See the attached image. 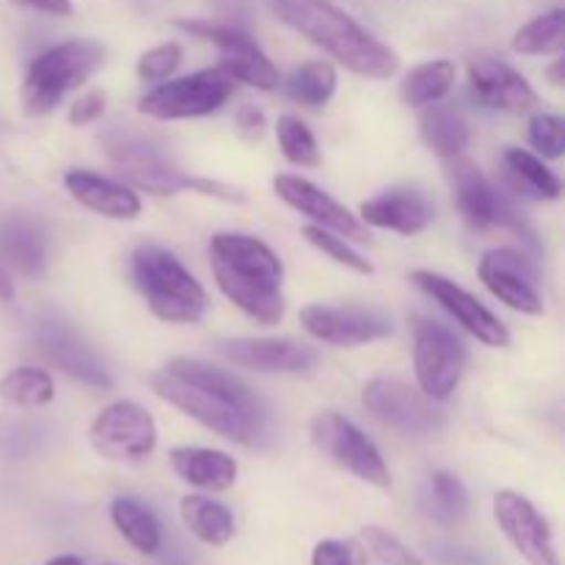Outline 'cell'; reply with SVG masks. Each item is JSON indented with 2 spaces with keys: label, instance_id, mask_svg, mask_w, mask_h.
<instances>
[{
  "label": "cell",
  "instance_id": "obj_1",
  "mask_svg": "<svg viewBox=\"0 0 565 565\" xmlns=\"http://www.w3.org/2000/svg\"><path fill=\"white\" fill-rule=\"evenodd\" d=\"M268 3L285 25L334 55L353 75L384 81L401 66L395 50L379 42L367 28L359 25L331 0H268Z\"/></svg>",
  "mask_w": 565,
  "mask_h": 565
},
{
  "label": "cell",
  "instance_id": "obj_2",
  "mask_svg": "<svg viewBox=\"0 0 565 565\" xmlns=\"http://www.w3.org/2000/svg\"><path fill=\"white\" fill-rule=\"evenodd\" d=\"M132 279L154 318L166 323H202L207 292L171 252L143 243L132 252Z\"/></svg>",
  "mask_w": 565,
  "mask_h": 565
},
{
  "label": "cell",
  "instance_id": "obj_3",
  "mask_svg": "<svg viewBox=\"0 0 565 565\" xmlns=\"http://www.w3.org/2000/svg\"><path fill=\"white\" fill-rule=\"evenodd\" d=\"M105 64L103 44L92 39L58 44L44 50L28 66L22 83V108L28 116H44L81 83H86Z\"/></svg>",
  "mask_w": 565,
  "mask_h": 565
},
{
  "label": "cell",
  "instance_id": "obj_4",
  "mask_svg": "<svg viewBox=\"0 0 565 565\" xmlns=\"http://www.w3.org/2000/svg\"><path fill=\"white\" fill-rule=\"evenodd\" d=\"M154 395L163 397L169 406L180 408L182 414H188L191 419L202 423L204 428L215 430L224 439L237 441V445H254L257 436L263 434V423L252 419L248 414H243L241 408L232 406L230 401H224L215 392L204 390V386L191 384L185 379H177L169 370H160L152 373L149 379Z\"/></svg>",
  "mask_w": 565,
  "mask_h": 565
},
{
  "label": "cell",
  "instance_id": "obj_5",
  "mask_svg": "<svg viewBox=\"0 0 565 565\" xmlns=\"http://www.w3.org/2000/svg\"><path fill=\"white\" fill-rule=\"evenodd\" d=\"M232 92H235V81L221 66H215V70L193 72L180 81L163 83L141 97L138 110L163 121L193 119V116H207L218 110L232 97Z\"/></svg>",
  "mask_w": 565,
  "mask_h": 565
},
{
  "label": "cell",
  "instance_id": "obj_6",
  "mask_svg": "<svg viewBox=\"0 0 565 565\" xmlns=\"http://www.w3.org/2000/svg\"><path fill=\"white\" fill-rule=\"evenodd\" d=\"M315 447L323 456H329L337 467L345 472L356 475L364 483L375 486V489H390L392 475L386 469L384 458H381L379 447L362 434L353 423H348L342 414L323 412L312 419L309 425Z\"/></svg>",
  "mask_w": 565,
  "mask_h": 565
},
{
  "label": "cell",
  "instance_id": "obj_7",
  "mask_svg": "<svg viewBox=\"0 0 565 565\" xmlns=\"http://www.w3.org/2000/svg\"><path fill=\"white\" fill-rule=\"evenodd\" d=\"M467 364V348L456 331L439 320L423 318L414 331V370L430 401H447L456 392Z\"/></svg>",
  "mask_w": 565,
  "mask_h": 565
},
{
  "label": "cell",
  "instance_id": "obj_8",
  "mask_svg": "<svg viewBox=\"0 0 565 565\" xmlns=\"http://www.w3.org/2000/svg\"><path fill=\"white\" fill-rule=\"evenodd\" d=\"M174 25L204 39V42H213L221 53V70L235 83H246V86L259 88V92H274L279 86L276 66L241 28L221 25V22L210 20H177Z\"/></svg>",
  "mask_w": 565,
  "mask_h": 565
},
{
  "label": "cell",
  "instance_id": "obj_9",
  "mask_svg": "<svg viewBox=\"0 0 565 565\" xmlns=\"http://www.w3.org/2000/svg\"><path fill=\"white\" fill-rule=\"evenodd\" d=\"M92 445L99 456L119 463H138L152 456L158 428L147 408L132 401L110 403L92 425Z\"/></svg>",
  "mask_w": 565,
  "mask_h": 565
},
{
  "label": "cell",
  "instance_id": "obj_10",
  "mask_svg": "<svg viewBox=\"0 0 565 565\" xmlns=\"http://www.w3.org/2000/svg\"><path fill=\"white\" fill-rule=\"evenodd\" d=\"M362 401L379 423L406 436L434 434L445 425V417L441 412H436L430 397L401 379H384V375L373 379L364 386Z\"/></svg>",
  "mask_w": 565,
  "mask_h": 565
},
{
  "label": "cell",
  "instance_id": "obj_11",
  "mask_svg": "<svg viewBox=\"0 0 565 565\" xmlns=\"http://www.w3.org/2000/svg\"><path fill=\"white\" fill-rule=\"evenodd\" d=\"M494 519L513 550L530 565H563L550 522L527 497L519 491H500L494 497Z\"/></svg>",
  "mask_w": 565,
  "mask_h": 565
},
{
  "label": "cell",
  "instance_id": "obj_12",
  "mask_svg": "<svg viewBox=\"0 0 565 565\" xmlns=\"http://www.w3.org/2000/svg\"><path fill=\"white\" fill-rule=\"evenodd\" d=\"M480 281L489 287L494 298H500L505 307L516 309L522 315L544 312V298L539 292V274L533 263L524 254L513 248H494L486 252L480 259Z\"/></svg>",
  "mask_w": 565,
  "mask_h": 565
},
{
  "label": "cell",
  "instance_id": "obj_13",
  "mask_svg": "<svg viewBox=\"0 0 565 565\" xmlns=\"http://www.w3.org/2000/svg\"><path fill=\"white\" fill-rule=\"evenodd\" d=\"M412 281L419 290L428 292L436 303H441V309H447V312H450L469 334L478 337L483 345L505 348L508 342H511L505 323H502L494 312H489L472 292L458 287L456 281H450L447 276L434 274V270H414Z\"/></svg>",
  "mask_w": 565,
  "mask_h": 565
},
{
  "label": "cell",
  "instance_id": "obj_14",
  "mask_svg": "<svg viewBox=\"0 0 565 565\" xmlns=\"http://www.w3.org/2000/svg\"><path fill=\"white\" fill-rule=\"evenodd\" d=\"M301 326L318 342L337 348L367 345L392 334V323L384 315L356 307H323V303L301 309Z\"/></svg>",
  "mask_w": 565,
  "mask_h": 565
},
{
  "label": "cell",
  "instance_id": "obj_15",
  "mask_svg": "<svg viewBox=\"0 0 565 565\" xmlns=\"http://www.w3.org/2000/svg\"><path fill=\"white\" fill-rule=\"evenodd\" d=\"M108 154L119 166V174L127 177L141 191L154 196H174L191 188V177L171 166L163 154L154 152L147 143L127 136H108Z\"/></svg>",
  "mask_w": 565,
  "mask_h": 565
},
{
  "label": "cell",
  "instance_id": "obj_16",
  "mask_svg": "<svg viewBox=\"0 0 565 565\" xmlns=\"http://www.w3.org/2000/svg\"><path fill=\"white\" fill-rule=\"evenodd\" d=\"M450 182L458 210H461L463 218L472 226H478V230H489V226H513V230H522V221H519L511 202L491 185L489 177L475 163L456 160L450 169Z\"/></svg>",
  "mask_w": 565,
  "mask_h": 565
},
{
  "label": "cell",
  "instance_id": "obj_17",
  "mask_svg": "<svg viewBox=\"0 0 565 565\" xmlns=\"http://www.w3.org/2000/svg\"><path fill=\"white\" fill-rule=\"evenodd\" d=\"M274 191L279 193V199L285 204H290L292 210H298L301 215H307L309 221H315V226H323V230L337 232L342 237H351V241L367 243L370 232L364 230L362 221L340 204L337 199H331L329 193L320 191L318 185H312L309 180L292 174H279L274 180Z\"/></svg>",
  "mask_w": 565,
  "mask_h": 565
},
{
  "label": "cell",
  "instance_id": "obj_18",
  "mask_svg": "<svg viewBox=\"0 0 565 565\" xmlns=\"http://www.w3.org/2000/svg\"><path fill=\"white\" fill-rule=\"evenodd\" d=\"M33 340H36L39 351L55 367L64 370L66 375H72L81 384L94 386V390H110V375L105 370V364L64 323H58V320H42L36 326V331H33Z\"/></svg>",
  "mask_w": 565,
  "mask_h": 565
},
{
  "label": "cell",
  "instance_id": "obj_19",
  "mask_svg": "<svg viewBox=\"0 0 565 565\" xmlns=\"http://www.w3.org/2000/svg\"><path fill=\"white\" fill-rule=\"evenodd\" d=\"M210 254H213V265L241 276V279L270 287H281V279H285L281 259L276 257L274 248L265 246L257 237L221 232L210 241Z\"/></svg>",
  "mask_w": 565,
  "mask_h": 565
},
{
  "label": "cell",
  "instance_id": "obj_20",
  "mask_svg": "<svg viewBox=\"0 0 565 565\" xmlns=\"http://www.w3.org/2000/svg\"><path fill=\"white\" fill-rule=\"evenodd\" d=\"M469 83H472L475 97L489 108L530 110L539 103V94L530 86L527 77L491 55H478L469 61Z\"/></svg>",
  "mask_w": 565,
  "mask_h": 565
},
{
  "label": "cell",
  "instance_id": "obj_21",
  "mask_svg": "<svg viewBox=\"0 0 565 565\" xmlns=\"http://www.w3.org/2000/svg\"><path fill=\"white\" fill-rule=\"evenodd\" d=\"M218 351L230 364L259 373H303L318 362L312 348L290 340H226Z\"/></svg>",
  "mask_w": 565,
  "mask_h": 565
},
{
  "label": "cell",
  "instance_id": "obj_22",
  "mask_svg": "<svg viewBox=\"0 0 565 565\" xmlns=\"http://www.w3.org/2000/svg\"><path fill=\"white\" fill-rule=\"evenodd\" d=\"M362 218L379 230H392L397 235H417L434 224L436 210L425 193L395 188V191H386L364 202Z\"/></svg>",
  "mask_w": 565,
  "mask_h": 565
},
{
  "label": "cell",
  "instance_id": "obj_23",
  "mask_svg": "<svg viewBox=\"0 0 565 565\" xmlns=\"http://www.w3.org/2000/svg\"><path fill=\"white\" fill-rule=\"evenodd\" d=\"M64 185L83 207L94 210L99 215H108V218L130 221L141 213V199L130 188L119 185L114 180H105V177L94 174V171H66Z\"/></svg>",
  "mask_w": 565,
  "mask_h": 565
},
{
  "label": "cell",
  "instance_id": "obj_24",
  "mask_svg": "<svg viewBox=\"0 0 565 565\" xmlns=\"http://www.w3.org/2000/svg\"><path fill=\"white\" fill-rule=\"evenodd\" d=\"M166 370H169L171 375H177V379H185L191 381V384L215 392V395H221L224 401H230L232 406L241 408L243 414H248V417L265 425V408L263 403H259V397L254 395L241 379L226 373V370H218L213 367V364H204L199 362V359H185V356L171 359V362L166 364Z\"/></svg>",
  "mask_w": 565,
  "mask_h": 565
},
{
  "label": "cell",
  "instance_id": "obj_25",
  "mask_svg": "<svg viewBox=\"0 0 565 565\" xmlns=\"http://www.w3.org/2000/svg\"><path fill=\"white\" fill-rule=\"evenodd\" d=\"M174 472L193 489L226 491L237 480L235 458L210 447H174L169 456Z\"/></svg>",
  "mask_w": 565,
  "mask_h": 565
},
{
  "label": "cell",
  "instance_id": "obj_26",
  "mask_svg": "<svg viewBox=\"0 0 565 565\" xmlns=\"http://www.w3.org/2000/svg\"><path fill=\"white\" fill-rule=\"evenodd\" d=\"M215 281H218V290L235 303L241 312H246L248 318L257 320L263 326H279L285 318V296H281L279 287L259 285V281L241 279V276L230 274V270L213 265Z\"/></svg>",
  "mask_w": 565,
  "mask_h": 565
},
{
  "label": "cell",
  "instance_id": "obj_27",
  "mask_svg": "<svg viewBox=\"0 0 565 565\" xmlns=\"http://www.w3.org/2000/svg\"><path fill=\"white\" fill-rule=\"evenodd\" d=\"M0 252L14 265L20 274L39 276L47 259V246H44V232L39 230L36 221L25 215H11L0 221Z\"/></svg>",
  "mask_w": 565,
  "mask_h": 565
},
{
  "label": "cell",
  "instance_id": "obj_28",
  "mask_svg": "<svg viewBox=\"0 0 565 565\" xmlns=\"http://www.w3.org/2000/svg\"><path fill=\"white\" fill-rule=\"evenodd\" d=\"M419 138L439 158H458L469 147V125L450 105H434L419 119Z\"/></svg>",
  "mask_w": 565,
  "mask_h": 565
},
{
  "label": "cell",
  "instance_id": "obj_29",
  "mask_svg": "<svg viewBox=\"0 0 565 565\" xmlns=\"http://www.w3.org/2000/svg\"><path fill=\"white\" fill-rule=\"evenodd\" d=\"M180 513L185 527L207 546H224L235 539V519L230 508L207 497L191 494L180 502Z\"/></svg>",
  "mask_w": 565,
  "mask_h": 565
},
{
  "label": "cell",
  "instance_id": "obj_30",
  "mask_svg": "<svg viewBox=\"0 0 565 565\" xmlns=\"http://www.w3.org/2000/svg\"><path fill=\"white\" fill-rule=\"evenodd\" d=\"M110 519H114V527L119 530L121 539L132 546L141 555H158L160 544H163V533H160V524L141 502L130 500V497H119L110 505Z\"/></svg>",
  "mask_w": 565,
  "mask_h": 565
},
{
  "label": "cell",
  "instance_id": "obj_31",
  "mask_svg": "<svg viewBox=\"0 0 565 565\" xmlns=\"http://www.w3.org/2000/svg\"><path fill=\"white\" fill-rule=\"evenodd\" d=\"M423 511L441 527H456L467 519L469 494L461 480L450 472H434L423 491Z\"/></svg>",
  "mask_w": 565,
  "mask_h": 565
},
{
  "label": "cell",
  "instance_id": "obj_32",
  "mask_svg": "<svg viewBox=\"0 0 565 565\" xmlns=\"http://www.w3.org/2000/svg\"><path fill=\"white\" fill-rule=\"evenodd\" d=\"M456 83V64L447 58L428 61V64L414 66L406 75V81L401 83V97L406 105H430L439 103L441 97H447Z\"/></svg>",
  "mask_w": 565,
  "mask_h": 565
},
{
  "label": "cell",
  "instance_id": "obj_33",
  "mask_svg": "<svg viewBox=\"0 0 565 565\" xmlns=\"http://www.w3.org/2000/svg\"><path fill=\"white\" fill-rule=\"evenodd\" d=\"M337 88V72L334 66L326 61H309V64L298 66L290 77L285 81V92L292 103H301L307 108H320L331 99Z\"/></svg>",
  "mask_w": 565,
  "mask_h": 565
},
{
  "label": "cell",
  "instance_id": "obj_34",
  "mask_svg": "<svg viewBox=\"0 0 565 565\" xmlns=\"http://www.w3.org/2000/svg\"><path fill=\"white\" fill-rule=\"evenodd\" d=\"M565 47V14L563 9L546 11L513 36V50L522 55H557Z\"/></svg>",
  "mask_w": 565,
  "mask_h": 565
},
{
  "label": "cell",
  "instance_id": "obj_35",
  "mask_svg": "<svg viewBox=\"0 0 565 565\" xmlns=\"http://www.w3.org/2000/svg\"><path fill=\"white\" fill-rule=\"evenodd\" d=\"M0 397L11 406L39 408L55 397L53 379L44 370L36 367H17L0 381Z\"/></svg>",
  "mask_w": 565,
  "mask_h": 565
},
{
  "label": "cell",
  "instance_id": "obj_36",
  "mask_svg": "<svg viewBox=\"0 0 565 565\" xmlns=\"http://www.w3.org/2000/svg\"><path fill=\"white\" fill-rule=\"evenodd\" d=\"M505 166L508 171H511L513 180H516L519 185L527 188L533 196L557 199L563 193L561 177H557L555 171L546 169V166L541 163L533 152H527V149H508Z\"/></svg>",
  "mask_w": 565,
  "mask_h": 565
},
{
  "label": "cell",
  "instance_id": "obj_37",
  "mask_svg": "<svg viewBox=\"0 0 565 565\" xmlns=\"http://www.w3.org/2000/svg\"><path fill=\"white\" fill-rule=\"evenodd\" d=\"M276 138H279L281 154L290 160L292 166H320V149L315 136L309 132V127L303 125L298 116H281L279 125H276Z\"/></svg>",
  "mask_w": 565,
  "mask_h": 565
},
{
  "label": "cell",
  "instance_id": "obj_38",
  "mask_svg": "<svg viewBox=\"0 0 565 565\" xmlns=\"http://www.w3.org/2000/svg\"><path fill=\"white\" fill-rule=\"evenodd\" d=\"M303 237H307V241L312 243V246L318 248V252H323L326 257L334 259V263L345 265V268L356 270V274H362V276L373 274V265H370L367 259L362 257V254L353 252V248L348 246V243L342 241V237L331 235V232L323 230V226H315V224L303 226Z\"/></svg>",
  "mask_w": 565,
  "mask_h": 565
},
{
  "label": "cell",
  "instance_id": "obj_39",
  "mask_svg": "<svg viewBox=\"0 0 565 565\" xmlns=\"http://www.w3.org/2000/svg\"><path fill=\"white\" fill-rule=\"evenodd\" d=\"M362 539L364 544H367V550L384 565H425L423 557L414 555V552L408 550L395 533H390V530L370 524V527L362 530Z\"/></svg>",
  "mask_w": 565,
  "mask_h": 565
},
{
  "label": "cell",
  "instance_id": "obj_40",
  "mask_svg": "<svg viewBox=\"0 0 565 565\" xmlns=\"http://www.w3.org/2000/svg\"><path fill=\"white\" fill-rule=\"evenodd\" d=\"M527 136H530V143H533L544 158L557 160L563 154L565 127H563V119H557V116L552 114L533 116V119H530Z\"/></svg>",
  "mask_w": 565,
  "mask_h": 565
},
{
  "label": "cell",
  "instance_id": "obj_41",
  "mask_svg": "<svg viewBox=\"0 0 565 565\" xmlns=\"http://www.w3.org/2000/svg\"><path fill=\"white\" fill-rule=\"evenodd\" d=\"M182 61V47L177 42L169 44H158V47L147 50V53L138 58V77L149 83H160L171 75V72L180 66Z\"/></svg>",
  "mask_w": 565,
  "mask_h": 565
},
{
  "label": "cell",
  "instance_id": "obj_42",
  "mask_svg": "<svg viewBox=\"0 0 565 565\" xmlns=\"http://www.w3.org/2000/svg\"><path fill=\"white\" fill-rule=\"evenodd\" d=\"M105 103H108V97H105V92H88V94H83L81 99H75V103H72V108H70V125L81 127V125H92V121H97L99 116H103Z\"/></svg>",
  "mask_w": 565,
  "mask_h": 565
},
{
  "label": "cell",
  "instance_id": "obj_43",
  "mask_svg": "<svg viewBox=\"0 0 565 565\" xmlns=\"http://www.w3.org/2000/svg\"><path fill=\"white\" fill-rule=\"evenodd\" d=\"M235 125H237V132H241L243 138H248V141H257V138H263L265 132V114L257 108V105H241L235 114Z\"/></svg>",
  "mask_w": 565,
  "mask_h": 565
},
{
  "label": "cell",
  "instance_id": "obj_44",
  "mask_svg": "<svg viewBox=\"0 0 565 565\" xmlns=\"http://www.w3.org/2000/svg\"><path fill=\"white\" fill-rule=\"evenodd\" d=\"M312 565H353L351 550H348V544H342V541L326 539L315 546Z\"/></svg>",
  "mask_w": 565,
  "mask_h": 565
},
{
  "label": "cell",
  "instance_id": "obj_45",
  "mask_svg": "<svg viewBox=\"0 0 565 565\" xmlns=\"http://www.w3.org/2000/svg\"><path fill=\"white\" fill-rule=\"evenodd\" d=\"M436 557H439L441 565H486L483 557L461 550V546H441V550H436Z\"/></svg>",
  "mask_w": 565,
  "mask_h": 565
},
{
  "label": "cell",
  "instance_id": "obj_46",
  "mask_svg": "<svg viewBox=\"0 0 565 565\" xmlns=\"http://www.w3.org/2000/svg\"><path fill=\"white\" fill-rule=\"evenodd\" d=\"M17 6H25V9L42 11L50 17H66L72 14V0H11Z\"/></svg>",
  "mask_w": 565,
  "mask_h": 565
},
{
  "label": "cell",
  "instance_id": "obj_47",
  "mask_svg": "<svg viewBox=\"0 0 565 565\" xmlns=\"http://www.w3.org/2000/svg\"><path fill=\"white\" fill-rule=\"evenodd\" d=\"M0 301H14V281H11V276L6 274V268L0 265Z\"/></svg>",
  "mask_w": 565,
  "mask_h": 565
},
{
  "label": "cell",
  "instance_id": "obj_48",
  "mask_svg": "<svg viewBox=\"0 0 565 565\" xmlns=\"http://www.w3.org/2000/svg\"><path fill=\"white\" fill-rule=\"evenodd\" d=\"M47 565H83V561L77 555H58V557H53Z\"/></svg>",
  "mask_w": 565,
  "mask_h": 565
},
{
  "label": "cell",
  "instance_id": "obj_49",
  "mask_svg": "<svg viewBox=\"0 0 565 565\" xmlns=\"http://www.w3.org/2000/svg\"><path fill=\"white\" fill-rule=\"evenodd\" d=\"M550 77L555 86H563V61H555V66L550 70Z\"/></svg>",
  "mask_w": 565,
  "mask_h": 565
}]
</instances>
